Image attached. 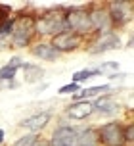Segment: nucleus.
Masks as SVG:
<instances>
[{"instance_id": "obj_1", "label": "nucleus", "mask_w": 134, "mask_h": 146, "mask_svg": "<svg viewBox=\"0 0 134 146\" xmlns=\"http://www.w3.org/2000/svg\"><path fill=\"white\" fill-rule=\"evenodd\" d=\"M65 31V6H50L35 12V36L38 40H50Z\"/></svg>"}, {"instance_id": "obj_2", "label": "nucleus", "mask_w": 134, "mask_h": 146, "mask_svg": "<svg viewBox=\"0 0 134 146\" xmlns=\"http://www.w3.org/2000/svg\"><path fill=\"white\" fill-rule=\"evenodd\" d=\"M37 40L35 36V12L23 10L14 14V27L8 38V46L15 50H25Z\"/></svg>"}, {"instance_id": "obj_3", "label": "nucleus", "mask_w": 134, "mask_h": 146, "mask_svg": "<svg viewBox=\"0 0 134 146\" xmlns=\"http://www.w3.org/2000/svg\"><path fill=\"white\" fill-rule=\"evenodd\" d=\"M65 25L69 33L81 36L82 40H88L94 35L92 23H90L88 4H79V6L69 4V6H65Z\"/></svg>"}, {"instance_id": "obj_4", "label": "nucleus", "mask_w": 134, "mask_h": 146, "mask_svg": "<svg viewBox=\"0 0 134 146\" xmlns=\"http://www.w3.org/2000/svg\"><path fill=\"white\" fill-rule=\"evenodd\" d=\"M121 92L119 88H113L111 92L107 94H102L92 100V106H94V117H100V119H119V115L123 113V102H121L117 94Z\"/></svg>"}, {"instance_id": "obj_5", "label": "nucleus", "mask_w": 134, "mask_h": 146, "mask_svg": "<svg viewBox=\"0 0 134 146\" xmlns=\"http://www.w3.org/2000/svg\"><path fill=\"white\" fill-rule=\"evenodd\" d=\"M123 48V36L117 31H109V33H102V35H92L84 42V50L90 56H100L111 50H121Z\"/></svg>"}, {"instance_id": "obj_6", "label": "nucleus", "mask_w": 134, "mask_h": 146, "mask_svg": "<svg viewBox=\"0 0 134 146\" xmlns=\"http://www.w3.org/2000/svg\"><path fill=\"white\" fill-rule=\"evenodd\" d=\"M100 146H125V121L109 119L105 123L96 125Z\"/></svg>"}, {"instance_id": "obj_7", "label": "nucleus", "mask_w": 134, "mask_h": 146, "mask_svg": "<svg viewBox=\"0 0 134 146\" xmlns=\"http://www.w3.org/2000/svg\"><path fill=\"white\" fill-rule=\"evenodd\" d=\"M105 8H107V14L111 17L113 29L117 31V33L127 29L128 25L132 23L134 2H128V0H111V2H105Z\"/></svg>"}, {"instance_id": "obj_8", "label": "nucleus", "mask_w": 134, "mask_h": 146, "mask_svg": "<svg viewBox=\"0 0 134 146\" xmlns=\"http://www.w3.org/2000/svg\"><path fill=\"white\" fill-rule=\"evenodd\" d=\"M77 129L79 125L69 123L65 117H61L60 123H56V127L46 137L48 146H77Z\"/></svg>"}, {"instance_id": "obj_9", "label": "nucleus", "mask_w": 134, "mask_h": 146, "mask_svg": "<svg viewBox=\"0 0 134 146\" xmlns=\"http://www.w3.org/2000/svg\"><path fill=\"white\" fill-rule=\"evenodd\" d=\"M88 14H90V23H92L94 35L115 31L113 29V23H111V17L107 14L105 2H92V4H88Z\"/></svg>"}, {"instance_id": "obj_10", "label": "nucleus", "mask_w": 134, "mask_h": 146, "mask_svg": "<svg viewBox=\"0 0 134 146\" xmlns=\"http://www.w3.org/2000/svg\"><path fill=\"white\" fill-rule=\"evenodd\" d=\"M52 119H54V110H42V111H37V113H31V115L23 117L17 123V127L23 129L25 133L40 135L48 125L52 123Z\"/></svg>"}, {"instance_id": "obj_11", "label": "nucleus", "mask_w": 134, "mask_h": 146, "mask_svg": "<svg viewBox=\"0 0 134 146\" xmlns=\"http://www.w3.org/2000/svg\"><path fill=\"white\" fill-rule=\"evenodd\" d=\"M61 117H65L69 123H81L88 121L90 117H94V106L92 100H82V102H69L61 111Z\"/></svg>"}, {"instance_id": "obj_12", "label": "nucleus", "mask_w": 134, "mask_h": 146, "mask_svg": "<svg viewBox=\"0 0 134 146\" xmlns=\"http://www.w3.org/2000/svg\"><path fill=\"white\" fill-rule=\"evenodd\" d=\"M50 42H52V46L63 56V54H71V52L81 50L86 40H82L81 36H77V35H73V33L65 31V33H60V35L52 36Z\"/></svg>"}, {"instance_id": "obj_13", "label": "nucleus", "mask_w": 134, "mask_h": 146, "mask_svg": "<svg viewBox=\"0 0 134 146\" xmlns=\"http://www.w3.org/2000/svg\"><path fill=\"white\" fill-rule=\"evenodd\" d=\"M29 52L33 58L40 60V62H60L61 60V54L56 48L52 46V42L50 40H35V42L29 46Z\"/></svg>"}, {"instance_id": "obj_14", "label": "nucleus", "mask_w": 134, "mask_h": 146, "mask_svg": "<svg viewBox=\"0 0 134 146\" xmlns=\"http://www.w3.org/2000/svg\"><path fill=\"white\" fill-rule=\"evenodd\" d=\"M21 71H23V75H25V83H29V85L40 83L46 75L44 67L40 66V64H31V62H23Z\"/></svg>"}, {"instance_id": "obj_15", "label": "nucleus", "mask_w": 134, "mask_h": 146, "mask_svg": "<svg viewBox=\"0 0 134 146\" xmlns=\"http://www.w3.org/2000/svg\"><path fill=\"white\" fill-rule=\"evenodd\" d=\"M21 66H23L21 56H12L8 60V64L0 66V81H4V83L6 81H15V75L21 69Z\"/></svg>"}, {"instance_id": "obj_16", "label": "nucleus", "mask_w": 134, "mask_h": 146, "mask_svg": "<svg viewBox=\"0 0 134 146\" xmlns=\"http://www.w3.org/2000/svg\"><path fill=\"white\" fill-rule=\"evenodd\" d=\"M94 77H102V73L96 66L94 67H84V69H79L71 75V83H77V85H82L88 79H94Z\"/></svg>"}, {"instance_id": "obj_17", "label": "nucleus", "mask_w": 134, "mask_h": 146, "mask_svg": "<svg viewBox=\"0 0 134 146\" xmlns=\"http://www.w3.org/2000/svg\"><path fill=\"white\" fill-rule=\"evenodd\" d=\"M125 146H134V121H125Z\"/></svg>"}, {"instance_id": "obj_18", "label": "nucleus", "mask_w": 134, "mask_h": 146, "mask_svg": "<svg viewBox=\"0 0 134 146\" xmlns=\"http://www.w3.org/2000/svg\"><path fill=\"white\" fill-rule=\"evenodd\" d=\"M98 69H100V73L102 75H109V73H115V71H119V62H102V64H98Z\"/></svg>"}, {"instance_id": "obj_19", "label": "nucleus", "mask_w": 134, "mask_h": 146, "mask_svg": "<svg viewBox=\"0 0 134 146\" xmlns=\"http://www.w3.org/2000/svg\"><path fill=\"white\" fill-rule=\"evenodd\" d=\"M81 90V85H77V83H67V85H61L58 88V92L60 96H73L75 92H79Z\"/></svg>"}, {"instance_id": "obj_20", "label": "nucleus", "mask_w": 134, "mask_h": 146, "mask_svg": "<svg viewBox=\"0 0 134 146\" xmlns=\"http://www.w3.org/2000/svg\"><path fill=\"white\" fill-rule=\"evenodd\" d=\"M37 137L38 135H35V133H25V135H21L12 146H31L35 140H37Z\"/></svg>"}, {"instance_id": "obj_21", "label": "nucleus", "mask_w": 134, "mask_h": 146, "mask_svg": "<svg viewBox=\"0 0 134 146\" xmlns=\"http://www.w3.org/2000/svg\"><path fill=\"white\" fill-rule=\"evenodd\" d=\"M109 81H123V79H127L128 77V73H125V71H115V73H109V75H105Z\"/></svg>"}, {"instance_id": "obj_22", "label": "nucleus", "mask_w": 134, "mask_h": 146, "mask_svg": "<svg viewBox=\"0 0 134 146\" xmlns=\"http://www.w3.org/2000/svg\"><path fill=\"white\" fill-rule=\"evenodd\" d=\"M31 146H48V140H46V137H44V135H38V137H37V140H35V142H33Z\"/></svg>"}, {"instance_id": "obj_23", "label": "nucleus", "mask_w": 134, "mask_h": 146, "mask_svg": "<svg viewBox=\"0 0 134 146\" xmlns=\"http://www.w3.org/2000/svg\"><path fill=\"white\" fill-rule=\"evenodd\" d=\"M4 142H6V131L0 129V146H4Z\"/></svg>"}]
</instances>
